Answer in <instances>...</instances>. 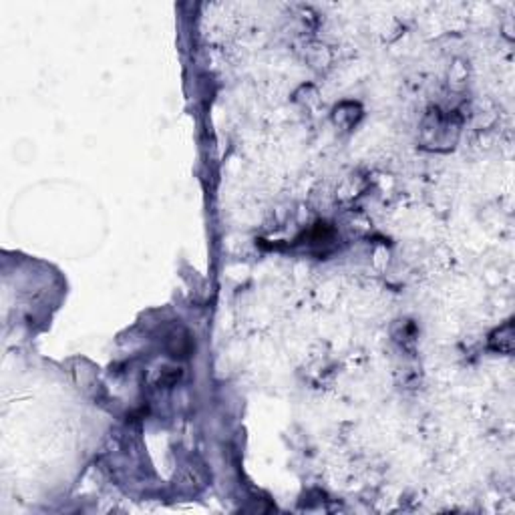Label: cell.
Wrapping results in <instances>:
<instances>
[{
	"instance_id": "6da1fadb",
	"label": "cell",
	"mask_w": 515,
	"mask_h": 515,
	"mask_svg": "<svg viewBox=\"0 0 515 515\" xmlns=\"http://www.w3.org/2000/svg\"><path fill=\"white\" fill-rule=\"evenodd\" d=\"M459 135V125L451 115H443L441 111L435 109L423 121V143L433 149H443V147H453Z\"/></svg>"
},
{
	"instance_id": "7a4b0ae2",
	"label": "cell",
	"mask_w": 515,
	"mask_h": 515,
	"mask_svg": "<svg viewBox=\"0 0 515 515\" xmlns=\"http://www.w3.org/2000/svg\"><path fill=\"white\" fill-rule=\"evenodd\" d=\"M167 351L176 359H188L193 351V339L189 336L188 330L177 328L167 334Z\"/></svg>"
},
{
	"instance_id": "3957f363",
	"label": "cell",
	"mask_w": 515,
	"mask_h": 515,
	"mask_svg": "<svg viewBox=\"0 0 515 515\" xmlns=\"http://www.w3.org/2000/svg\"><path fill=\"white\" fill-rule=\"evenodd\" d=\"M489 346L495 352H501V354H511L515 346V330L514 322H505L504 326H499L489 339Z\"/></svg>"
},
{
	"instance_id": "277c9868",
	"label": "cell",
	"mask_w": 515,
	"mask_h": 515,
	"mask_svg": "<svg viewBox=\"0 0 515 515\" xmlns=\"http://www.w3.org/2000/svg\"><path fill=\"white\" fill-rule=\"evenodd\" d=\"M206 479H208V473H206V469L203 465H199V463H188V465H184L181 469V487L184 489H189V492H199L203 485H206Z\"/></svg>"
},
{
	"instance_id": "5b68a950",
	"label": "cell",
	"mask_w": 515,
	"mask_h": 515,
	"mask_svg": "<svg viewBox=\"0 0 515 515\" xmlns=\"http://www.w3.org/2000/svg\"><path fill=\"white\" fill-rule=\"evenodd\" d=\"M179 378H181V371L179 368H164L161 375H159V385L169 388V386L176 385Z\"/></svg>"
}]
</instances>
